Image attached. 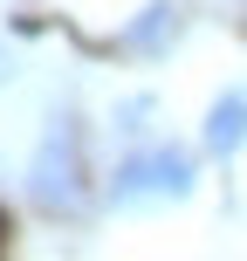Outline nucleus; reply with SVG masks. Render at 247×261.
I'll return each instance as SVG.
<instances>
[{
  "label": "nucleus",
  "mask_w": 247,
  "mask_h": 261,
  "mask_svg": "<svg viewBox=\"0 0 247 261\" xmlns=\"http://www.w3.org/2000/svg\"><path fill=\"white\" fill-rule=\"evenodd\" d=\"M193 193V151H179V144H158V151H138L117 165V179H110V199L117 206H138V199H185Z\"/></svg>",
  "instance_id": "obj_1"
},
{
  "label": "nucleus",
  "mask_w": 247,
  "mask_h": 261,
  "mask_svg": "<svg viewBox=\"0 0 247 261\" xmlns=\"http://www.w3.org/2000/svg\"><path fill=\"white\" fill-rule=\"evenodd\" d=\"M28 179H35V199L48 213H83V206H90V193H83V144H76L69 124H55L48 138H41Z\"/></svg>",
  "instance_id": "obj_2"
},
{
  "label": "nucleus",
  "mask_w": 247,
  "mask_h": 261,
  "mask_svg": "<svg viewBox=\"0 0 247 261\" xmlns=\"http://www.w3.org/2000/svg\"><path fill=\"white\" fill-rule=\"evenodd\" d=\"M240 144H247V96H220V103L206 110V151L234 158Z\"/></svg>",
  "instance_id": "obj_3"
},
{
  "label": "nucleus",
  "mask_w": 247,
  "mask_h": 261,
  "mask_svg": "<svg viewBox=\"0 0 247 261\" xmlns=\"http://www.w3.org/2000/svg\"><path fill=\"white\" fill-rule=\"evenodd\" d=\"M172 28H179V7H165V0H158V7H144L138 21L124 28V48H130V55H158V48L172 41Z\"/></svg>",
  "instance_id": "obj_4"
},
{
  "label": "nucleus",
  "mask_w": 247,
  "mask_h": 261,
  "mask_svg": "<svg viewBox=\"0 0 247 261\" xmlns=\"http://www.w3.org/2000/svg\"><path fill=\"white\" fill-rule=\"evenodd\" d=\"M0 234H7V220H0Z\"/></svg>",
  "instance_id": "obj_5"
}]
</instances>
